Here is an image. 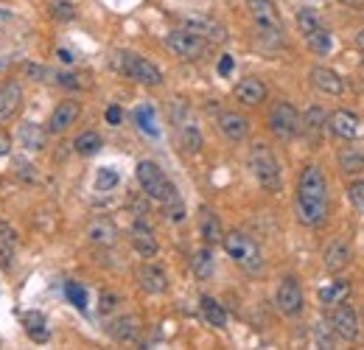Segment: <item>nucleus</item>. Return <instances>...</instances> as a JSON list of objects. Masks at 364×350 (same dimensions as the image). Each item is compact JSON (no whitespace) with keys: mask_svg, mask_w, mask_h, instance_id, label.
Segmentation results:
<instances>
[{"mask_svg":"<svg viewBox=\"0 0 364 350\" xmlns=\"http://www.w3.org/2000/svg\"><path fill=\"white\" fill-rule=\"evenodd\" d=\"M328 216V182L319 166L308 163L297 179V219L305 227H319Z\"/></svg>","mask_w":364,"mask_h":350,"instance_id":"1","label":"nucleus"},{"mask_svg":"<svg viewBox=\"0 0 364 350\" xmlns=\"http://www.w3.org/2000/svg\"><path fill=\"white\" fill-rule=\"evenodd\" d=\"M224 244V252L233 258V264H239L246 275H261L263 272V255H261V247L241 230H233L222 238Z\"/></svg>","mask_w":364,"mask_h":350,"instance_id":"2","label":"nucleus"},{"mask_svg":"<svg viewBox=\"0 0 364 350\" xmlns=\"http://www.w3.org/2000/svg\"><path fill=\"white\" fill-rule=\"evenodd\" d=\"M246 9L258 26V37L266 43V48L283 45V26L278 17V9L272 0H246Z\"/></svg>","mask_w":364,"mask_h":350,"instance_id":"3","label":"nucleus"},{"mask_svg":"<svg viewBox=\"0 0 364 350\" xmlns=\"http://www.w3.org/2000/svg\"><path fill=\"white\" fill-rule=\"evenodd\" d=\"M137 182H140L143 193L149 199H154V202H163L166 205V202H171V199L180 196L177 188H174V182L163 174V169L157 163H152V160H140L137 163Z\"/></svg>","mask_w":364,"mask_h":350,"instance_id":"4","label":"nucleus"},{"mask_svg":"<svg viewBox=\"0 0 364 350\" xmlns=\"http://www.w3.org/2000/svg\"><path fill=\"white\" fill-rule=\"evenodd\" d=\"M249 169L252 176L258 179L261 188L266 191H280V163L272 154V149L266 143H252L249 149Z\"/></svg>","mask_w":364,"mask_h":350,"instance_id":"5","label":"nucleus"},{"mask_svg":"<svg viewBox=\"0 0 364 350\" xmlns=\"http://www.w3.org/2000/svg\"><path fill=\"white\" fill-rule=\"evenodd\" d=\"M269 129L278 140L289 143L292 137L300 135V115L289 101H275L269 110Z\"/></svg>","mask_w":364,"mask_h":350,"instance_id":"6","label":"nucleus"},{"mask_svg":"<svg viewBox=\"0 0 364 350\" xmlns=\"http://www.w3.org/2000/svg\"><path fill=\"white\" fill-rule=\"evenodd\" d=\"M118 67H121L129 79H135L137 84H146V87H157V84H163V73H160V67H157V64H152L149 59L137 57V54H129V51L118 54Z\"/></svg>","mask_w":364,"mask_h":350,"instance_id":"7","label":"nucleus"},{"mask_svg":"<svg viewBox=\"0 0 364 350\" xmlns=\"http://www.w3.org/2000/svg\"><path fill=\"white\" fill-rule=\"evenodd\" d=\"M166 45H169V51H174L177 57L188 59V62L202 59L207 54V43H205L199 34L188 31V28H174V31H169V34H166Z\"/></svg>","mask_w":364,"mask_h":350,"instance_id":"8","label":"nucleus"},{"mask_svg":"<svg viewBox=\"0 0 364 350\" xmlns=\"http://www.w3.org/2000/svg\"><path fill=\"white\" fill-rule=\"evenodd\" d=\"M182 28L199 34L205 43H224L227 40V28L219 20L207 17V14H185L182 17Z\"/></svg>","mask_w":364,"mask_h":350,"instance_id":"9","label":"nucleus"},{"mask_svg":"<svg viewBox=\"0 0 364 350\" xmlns=\"http://www.w3.org/2000/svg\"><path fill=\"white\" fill-rule=\"evenodd\" d=\"M331 331L339 334L345 342H353L359 339V317L351 305L345 303H336V308L331 311Z\"/></svg>","mask_w":364,"mask_h":350,"instance_id":"10","label":"nucleus"},{"mask_svg":"<svg viewBox=\"0 0 364 350\" xmlns=\"http://www.w3.org/2000/svg\"><path fill=\"white\" fill-rule=\"evenodd\" d=\"M275 303H278V308H280L286 317H297L305 305L300 283H297L295 278H283V283L278 286V294H275Z\"/></svg>","mask_w":364,"mask_h":350,"instance_id":"11","label":"nucleus"},{"mask_svg":"<svg viewBox=\"0 0 364 350\" xmlns=\"http://www.w3.org/2000/svg\"><path fill=\"white\" fill-rule=\"evenodd\" d=\"M328 129L336 135V137H342V140H353L359 132H362V120L359 115H353L351 110H336L334 115H328Z\"/></svg>","mask_w":364,"mask_h":350,"instance_id":"12","label":"nucleus"},{"mask_svg":"<svg viewBox=\"0 0 364 350\" xmlns=\"http://www.w3.org/2000/svg\"><path fill=\"white\" fill-rule=\"evenodd\" d=\"M325 113L319 110V107H308L300 118V132H303V137L317 149L319 143H322V132H325Z\"/></svg>","mask_w":364,"mask_h":350,"instance_id":"13","label":"nucleus"},{"mask_svg":"<svg viewBox=\"0 0 364 350\" xmlns=\"http://www.w3.org/2000/svg\"><path fill=\"white\" fill-rule=\"evenodd\" d=\"M79 113H81L79 101H62L59 107L51 113V118H48V132H51V135H62V132H67V129L76 123Z\"/></svg>","mask_w":364,"mask_h":350,"instance_id":"14","label":"nucleus"},{"mask_svg":"<svg viewBox=\"0 0 364 350\" xmlns=\"http://www.w3.org/2000/svg\"><path fill=\"white\" fill-rule=\"evenodd\" d=\"M129 238H132V247L143 255V258H152L154 252H157V238L152 233V227L146 225V219L140 216L135 225H132V230H129Z\"/></svg>","mask_w":364,"mask_h":350,"instance_id":"15","label":"nucleus"},{"mask_svg":"<svg viewBox=\"0 0 364 350\" xmlns=\"http://www.w3.org/2000/svg\"><path fill=\"white\" fill-rule=\"evenodd\" d=\"M351 258H353V252H351V247L345 244V241H331L328 247H325V252H322V261H325V269L328 272H342V269H348L351 266Z\"/></svg>","mask_w":364,"mask_h":350,"instance_id":"16","label":"nucleus"},{"mask_svg":"<svg viewBox=\"0 0 364 350\" xmlns=\"http://www.w3.org/2000/svg\"><path fill=\"white\" fill-rule=\"evenodd\" d=\"M137 283H140L143 292H149V294H163L169 289L166 272H163L160 266H154V264H143V266L137 269Z\"/></svg>","mask_w":364,"mask_h":350,"instance_id":"17","label":"nucleus"},{"mask_svg":"<svg viewBox=\"0 0 364 350\" xmlns=\"http://www.w3.org/2000/svg\"><path fill=\"white\" fill-rule=\"evenodd\" d=\"M311 84H314L319 93H325V96H339V93L345 90L342 76H339L336 70H331V67H314V70H311Z\"/></svg>","mask_w":364,"mask_h":350,"instance_id":"18","label":"nucleus"},{"mask_svg":"<svg viewBox=\"0 0 364 350\" xmlns=\"http://www.w3.org/2000/svg\"><path fill=\"white\" fill-rule=\"evenodd\" d=\"M236 98L246 107H258L266 98V84L261 79H255V76H246L236 84Z\"/></svg>","mask_w":364,"mask_h":350,"instance_id":"19","label":"nucleus"},{"mask_svg":"<svg viewBox=\"0 0 364 350\" xmlns=\"http://www.w3.org/2000/svg\"><path fill=\"white\" fill-rule=\"evenodd\" d=\"M219 129H222V135L227 140L239 143V140H244L249 135V120L244 115H239V113H222L219 115Z\"/></svg>","mask_w":364,"mask_h":350,"instance_id":"20","label":"nucleus"},{"mask_svg":"<svg viewBox=\"0 0 364 350\" xmlns=\"http://www.w3.org/2000/svg\"><path fill=\"white\" fill-rule=\"evenodd\" d=\"M199 235L205 238V244H222V238H224V230H222V222H219V216L210 210V208H202L199 210Z\"/></svg>","mask_w":364,"mask_h":350,"instance_id":"21","label":"nucleus"},{"mask_svg":"<svg viewBox=\"0 0 364 350\" xmlns=\"http://www.w3.org/2000/svg\"><path fill=\"white\" fill-rule=\"evenodd\" d=\"M87 238L98 247H113L115 238H118V227L110 222V219H93L87 225Z\"/></svg>","mask_w":364,"mask_h":350,"instance_id":"22","label":"nucleus"},{"mask_svg":"<svg viewBox=\"0 0 364 350\" xmlns=\"http://www.w3.org/2000/svg\"><path fill=\"white\" fill-rule=\"evenodd\" d=\"M20 104H23V90H20V84H17V81H6V84L0 87V120L14 115V113L20 110Z\"/></svg>","mask_w":364,"mask_h":350,"instance_id":"23","label":"nucleus"},{"mask_svg":"<svg viewBox=\"0 0 364 350\" xmlns=\"http://www.w3.org/2000/svg\"><path fill=\"white\" fill-rule=\"evenodd\" d=\"M305 45L311 48V54H317V57H328V54H331V48H334V37H331V31H328L325 26H319V28H314V31H308V34H305Z\"/></svg>","mask_w":364,"mask_h":350,"instance_id":"24","label":"nucleus"},{"mask_svg":"<svg viewBox=\"0 0 364 350\" xmlns=\"http://www.w3.org/2000/svg\"><path fill=\"white\" fill-rule=\"evenodd\" d=\"M190 269H193V275H196L199 281H210V278H213V272H216L213 252H210L207 247L196 249V252H193V258H190Z\"/></svg>","mask_w":364,"mask_h":350,"instance_id":"25","label":"nucleus"},{"mask_svg":"<svg viewBox=\"0 0 364 350\" xmlns=\"http://www.w3.org/2000/svg\"><path fill=\"white\" fill-rule=\"evenodd\" d=\"M199 308H202V317H205V322L207 325H213V328H224L227 325V311L222 308V303H216L213 297H202L199 300Z\"/></svg>","mask_w":364,"mask_h":350,"instance_id":"26","label":"nucleus"},{"mask_svg":"<svg viewBox=\"0 0 364 350\" xmlns=\"http://www.w3.org/2000/svg\"><path fill=\"white\" fill-rule=\"evenodd\" d=\"M20 143L25 146V149H31V152H40V149H45V129L40 126V123H20Z\"/></svg>","mask_w":364,"mask_h":350,"instance_id":"27","label":"nucleus"},{"mask_svg":"<svg viewBox=\"0 0 364 350\" xmlns=\"http://www.w3.org/2000/svg\"><path fill=\"white\" fill-rule=\"evenodd\" d=\"M137 334H140V325H137L135 317H121V320H115V322L110 325V337H113L115 342H135Z\"/></svg>","mask_w":364,"mask_h":350,"instance_id":"28","label":"nucleus"},{"mask_svg":"<svg viewBox=\"0 0 364 350\" xmlns=\"http://www.w3.org/2000/svg\"><path fill=\"white\" fill-rule=\"evenodd\" d=\"M17 252V233L8 222H0V264L8 266Z\"/></svg>","mask_w":364,"mask_h":350,"instance_id":"29","label":"nucleus"},{"mask_svg":"<svg viewBox=\"0 0 364 350\" xmlns=\"http://www.w3.org/2000/svg\"><path fill=\"white\" fill-rule=\"evenodd\" d=\"M339 169H342L345 174H359V171H364V154L356 146L342 149V152H339Z\"/></svg>","mask_w":364,"mask_h":350,"instance_id":"30","label":"nucleus"},{"mask_svg":"<svg viewBox=\"0 0 364 350\" xmlns=\"http://www.w3.org/2000/svg\"><path fill=\"white\" fill-rule=\"evenodd\" d=\"M135 120H137L140 132H146L149 137H157L160 135V126H157V118H154V107L152 104H140L135 110Z\"/></svg>","mask_w":364,"mask_h":350,"instance_id":"31","label":"nucleus"},{"mask_svg":"<svg viewBox=\"0 0 364 350\" xmlns=\"http://www.w3.org/2000/svg\"><path fill=\"white\" fill-rule=\"evenodd\" d=\"M351 294V283L348 281H334L331 286L319 289V303L334 305V303H345V297Z\"/></svg>","mask_w":364,"mask_h":350,"instance_id":"32","label":"nucleus"},{"mask_svg":"<svg viewBox=\"0 0 364 350\" xmlns=\"http://www.w3.org/2000/svg\"><path fill=\"white\" fill-rule=\"evenodd\" d=\"M23 325H25V331L37 339V342H45L48 339V328H45V317L40 314V311H28V314H23Z\"/></svg>","mask_w":364,"mask_h":350,"instance_id":"33","label":"nucleus"},{"mask_svg":"<svg viewBox=\"0 0 364 350\" xmlns=\"http://www.w3.org/2000/svg\"><path fill=\"white\" fill-rule=\"evenodd\" d=\"M73 149H76L79 154L90 157V154H96V152L101 149V137H98L96 132H81V135L73 140Z\"/></svg>","mask_w":364,"mask_h":350,"instance_id":"34","label":"nucleus"},{"mask_svg":"<svg viewBox=\"0 0 364 350\" xmlns=\"http://www.w3.org/2000/svg\"><path fill=\"white\" fill-rule=\"evenodd\" d=\"M297 26H300V31H303V34H308V31L319 28V26H322V20H319V14H317L314 9H308V6H305V9L297 11Z\"/></svg>","mask_w":364,"mask_h":350,"instance_id":"35","label":"nucleus"},{"mask_svg":"<svg viewBox=\"0 0 364 350\" xmlns=\"http://www.w3.org/2000/svg\"><path fill=\"white\" fill-rule=\"evenodd\" d=\"M64 294H67V300H70V303H73L79 311H84V308H87V292H84L79 283L67 281V283H64Z\"/></svg>","mask_w":364,"mask_h":350,"instance_id":"36","label":"nucleus"},{"mask_svg":"<svg viewBox=\"0 0 364 350\" xmlns=\"http://www.w3.org/2000/svg\"><path fill=\"white\" fill-rule=\"evenodd\" d=\"M118 185V171H113V169H101L98 176H96V191H101V193H107V191H113Z\"/></svg>","mask_w":364,"mask_h":350,"instance_id":"37","label":"nucleus"},{"mask_svg":"<svg viewBox=\"0 0 364 350\" xmlns=\"http://www.w3.org/2000/svg\"><path fill=\"white\" fill-rule=\"evenodd\" d=\"M51 14L57 17V20H73L76 17V9H73V3H67V0H54L51 3Z\"/></svg>","mask_w":364,"mask_h":350,"instance_id":"38","label":"nucleus"},{"mask_svg":"<svg viewBox=\"0 0 364 350\" xmlns=\"http://www.w3.org/2000/svg\"><path fill=\"white\" fill-rule=\"evenodd\" d=\"M11 163L17 166V169H14V174L20 176L23 182H34V179H37V171H34V166H31V163H25L23 157H14Z\"/></svg>","mask_w":364,"mask_h":350,"instance_id":"39","label":"nucleus"},{"mask_svg":"<svg viewBox=\"0 0 364 350\" xmlns=\"http://www.w3.org/2000/svg\"><path fill=\"white\" fill-rule=\"evenodd\" d=\"M166 216L171 219V222H182L185 219V205H182V199H171V202H166Z\"/></svg>","mask_w":364,"mask_h":350,"instance_id":"40","label":"nucleus"},{"mask_svg":"<svg viewBox=\"0 0 364 350\" xmlns=\"http://www.w3.org/2000/svg\"><path fill=\"white\" fill-rule=\"evenodd\" d=\"M348 199H351L356 208H362L364 205V179H356V182L348 185Z\"/></svg>","mask_w":364,"mask_h":350,"instance_id":"41","label":"nucleus"},{"mask_svg":"<svg viewBox=\"0 0 364 350\" xmlns=\"http://www.w3.org/2000/svg\"><path fill=\"white\" fill-rule=\"evenodd\" d=\"M115 305H118V297L110 292L101 294V300H98V311L101 314H110V311H115Z\"/></svg>","mask_w":364,"mask_h":350,"instance_id":"42","label":"nucleus"},{"mask_svg":"<svg viewBox=\"0 0 364 350\" xmlns=\"http://www.w3.org/2000/svg\"><path fill=\"white\" fill-rule=\"evenodd\" d=\"M11 152V137L6 132H0V157H6Z\"/></svg>","mask_w":364,"mask_h":350,"instance_id":"43","label":"nucleus"},{"mask_svg":"<svg viewBox=\"0 0 364 350\" xmlns=\"http://www.w3.org/2000/svg\"><path fill=\"white\" fill-rule=\"evenodd\" d=\"M230 70H233V57H222V59H219V73H222V76H227Z\"/></svg>","mask_w":364,"mask_h":350,"instance_id":"44","label":"nucleus"},{"mask_svg":"<svg viewBox=\"0 0 364 350\" xmlns=\"http://www.w3.org/2000/svg\"><path fill=\"white\" fill-rule=\"evenodd\" d=\"M57 79H59V84H64V87H79V81H76V76H70V73H59Z\"/></svg>","mask_w":364,"mask_h":350,"instance_id":"45","label":"nucleus"},{"mask_svg":"<svg viewBox=\"0 0 364 350\" xmlns=\"http://www.w3.org/2000/svg\"><path fill=\"white\" fill-rule=\"evenodd\" d=\"M107 120H110L113 126H118V123H121V110H118V107H110V110H107Z\"/></svg>","mask_w":364,"mask_h":350,"instance_id":"46","label":"nucleus"},{"mask_svg":"<svg viewBox=\"0 0 364 350\" xmlns=\"http://www.w3.org/2000/svg\"><path fill=\"white\" fill-rule=\"evenodd\" d=\"M57 57H59L64 64H70V62H73V54H70L67 48H59V51H57Z\"/></svg>","mask_w":364,"mask_h":350,"instance_id":"47","label":"nucleus"},{"mask_svg":"<svg viewBox=\"0 0 364 350\" xmlns=\"http://www.w3.org/2000/svg\"><path fill=\"white\" fill-rule=\"evenodd\" d=\"M356 48H362V51H364V28H359V31H356Z\"/></svg>","mask_w":364,"mask_h":350,"instance_id":"48","label":"nucleus"},{"mask_svg":"<svg viewBox=\"0 0 364 350\" xmlns=\"http://www.w3.org/2000/svg\"><path fill=\"white\" fill-rule=\"evenodd\" d=\"M339 3H342V6H362L364 0H339Z\"/></svg>","mask_w":364,"mask_h":350,"instance_id":"49","label":"nucleus"}]
</instances>
